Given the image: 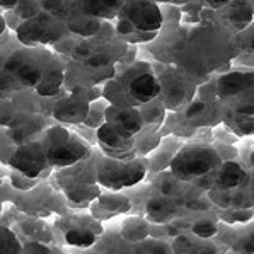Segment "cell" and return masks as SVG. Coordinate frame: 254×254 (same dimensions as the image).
I'll return each mask as SVG.
<instances>
[{
	"label": "cell",
	"mask_w": 254,
	"mask_h": 254,
	"mask_svg": "<svg viewBox=\"0 0 254 254\" xmlns=\"http://www.w3.org/2000/svg\"><path fill=\"white\" fill-rule=\"evenodd\" d=\"M220 164V159L213 150L205 147H193L181 152L173 162V171L178 178L190 179L203 176Z\"/></svg>",
	"instance_id": "1"
},
{
	"label": "cell",
	"mask_w": 254,
	"mask_h": 254,
	"mask_svg": "<svg viewBox=\"0 0 254 254\" xmlns=\"http://www.w3.org/2000/svg\"><path fill=\"white\" fill-rule=\"evenodd\" d=\"M121 19L130 21L136 31L143 33H155L164 24L162 12L157 3L148 0H138L125 7V15Z\"/></svg>",
	"instance_id": "2"
},
{
	"label": "cell",
	"mask_w": 254,
	"mask_h": 254,
	"mask_svg": "<svg viewBox=\"0 0 254 254\" xmlns=\"http://www.w3.org/2000/svg\"><path fill=\"white\" fill-rule=\"evenodd\" d=\"M85 154H87L85 147H82L77 140L70 138L67 131H55L52 145L48 148V155L53 164H57V166H68V164L77 162Z\"/></svg>",
	"instance_id": "3"
},
{
	"label": "cell",
	"mask_w": 254,
	"mask_h": 254,
	"mask_svg": "<svg viewBox=\"0 0 254 254\" xmlns=\"http://www.w3.org/2000/svg\"><path fill=\"white\" fill-rule=\"evenodd\" d=\"M253 89V70H232L218 79L217 92L220 97H239Z\"/></svg>",
	"instance_id": "4"
},
{
	"label": "cell",
	"mask_w": 254,
	"mask_h": 254,
	"mask_svg": "<svg viewBox=\"0 0 254 254\" xmlns=\"http://www.w3.org/2000/svg\"><path fill=\"white\" fill-rule=\"evenodd\" d=\"M40 17L31 19L26 24H22L19 27V40L26 45H33V43H45L50 40L58 38V34L53 33V27L50 26L52 19L46 14H38Z\"/></svg>",
	"instance_id": "5"
},
{
	"label": "cell",
	"mask_w": 254,
	"mask_h": 254,
	"mask_svg": "<svg viewBox=\"0 0 254 254\" xmlns=\"http://www.w3.org/2000/svg\"><path fill=\"white\" fill-rule=\"evenodd\" d=\"M128 92H130L131 99L136 101L138 104H147L159 96V92H161V84H159L157 77H155L154 73L142 72L130 80V84H128Z\"/></svg>",
	"instance_id": "6"
},
{
	"label": "cell",
	"mask_w": 254,
	"mask_h": 254,
	"mask_svg": "<svg viewBox=\"0 0 254 254\" xmlns=\"http://www.w3.org/2000/svg\"><path fill=\"white\" fill-rule=\"evenodd\" d=\"M12 166L17 167L19 171H22L26 176L34 178L40 174L41 167L45 166V159L38 145H29L26 148H21L12 159Z\"/></svg>",
	"instance_id": "7"
},
{
	"label": "cell",
	"mask_w": 254,
	"mask_h": 254,
	"mask_svg": "<svg viewBox=\"0 0 254 254\" xmlns=\"http://www.w3.org/2000/svg\"><path fill=\"white\" fill-rule=\"evenodd\" d=\"M89 106L80 96H68L62 99L55 108V116L67 123H79L87 116Z\"/></svg>",
	"instance_id": "8"
},
{
	"label": "cell",
	"mask_w": 254,
	"mask_h": 254,
	"mask_svg": "<svg viewBox=\"0 0 254 254\" xmlns=\"http://www.w3.org/2000/svg\"><path fill=\"white\" fill-rule=\"evenodd\" d=\"M113 116L109 115V123L116 127L125 135H135L142 128V116L135 109H109Z\"/></svg>",
	"instance_id": "9"
},
{
	"label": "cell",
	"mask_w": 254,
	"mask_h": 254,
	"mask_svg": "<svg viewBox=\"0 0 254 254\" xmlns=\"http://www.w3.org/2000/svg\"><path fill=\"white\" fill-rule=\"evenodd\" d=\"M227 19L237 29H246L253 21V3L251 0H232L224 7Z\"/></svg>",
	"instance_id": "10"
},
{
	"label": "cell",
	"mask_w": 254,
	"mask_h": 254,
	"mask_svg": "<svg viewBox=\"0 0 254 254\" xmlns=\"http://www.w3.org/2000/svg\"><path fill=\"white\" fill-rule=\"evenodd\" d=\"M143 178V169L142 167H123L120 169L118 173L111 169V167H106V169L101 173V181L108 186H115V188H120L123 185H133V183L140 181Z\"/></svg>",
	"instance_id": "11"
},
{
	"label": "cell",
	"mask_w": 254,
	"mask_h": 254,
	"mask_svg": "<svg viewBox=\"0 0 254 254\" xmlns=\"http://www.w3.org/2000/svg\"><path fill=\"white\" fill-rule=\"evenodd\" d=\"M161 92L159 94H164V99H166V104L169 108H174L178 104H181L186 97V84L183 82V79H179V75H171L166 77V82H161Z\"/></svg>",
	"instance_id": "12"
},
{
	"label": "cell",
	"mask_w": 254,
	"mask_h": 254,
	"mask_svg": "<svg viewBox=\"0 0 254 254\" xmlns=\"http://www.w3.org/2000/svg\"><path fill=\"white\" fill-rule=\"evenodd\" d=\"M246 173L242 167L236 162H227L222 166L220 174H218V183L224 188H237L244 181Z\"/></svg>",
	"instance_id": "13"
},
{
	"label": "cell",
	"mask_w": 254,
	"mask_h": 254,
	"mask_svg": "<svg viewBox=\"0 0 254 254\" xmlns=\"http://www.w3.org/2000/svg\"><path fill=\"white\" fill-rule=\"evenodd\" d=\"M97 136L99 140L104 143V145H109L113 148H118V147H125V142L130 135H125L123 131H120L116 127H113L111 123L103 125L97 131Z\"/></svg>",
	"instance_id": "14"
},
{
	"label": "cell",
	"mask_w": 254,
	"mask_h": 254,
	"mask_svg": "<svg viewBox=\"0 0 254 254\" xmlns=\"http://www.w3.org/2000/svg\"><path fill=\"white\" fill-rule=\"evenodd\" d=\"M62 80H64V75H62L60 70H52V72H48L43 77L40 84L36 85V89H38V92L45 97L55 96V94L58 92V89H60Z\"/></svg>",
	"instance_id": "15"
},
{
	"label": "cell",
	"mask_w": 254,
	"mask_h": 254,
	"mask_svg": "<svg viewBox=\"0 0 254 254\" xmlns=\"http://www.w3.org/2000/svg\"><path fill=\"white\" fill-rule=\"evenodd\" d=\"M94 241H96V236L89 230H82V229H75V230H68L67 232V242L73 246H80V248H87V246H92Z\"/></svg>",
	"instance_id": "16"
},
{
	"label": "cell",
	"mask_w": 254,
	"mask_h": 254,
	"mask_svg": "<svg viewBox=\"0 0 254 254\" xmlns=\"http://www.w3.org/2000/svg\"><path fill=\"white\" fill-rule=\"evenodd\" d=\"M19 242L10 230L0 227V253H19Z\"/></svg>",
	"instance_id": "17"
},
{
	"label": "cell",
	"mask_w": 254,
	"mask_h": 254,
	"mask_svg": "<svg viewBox=\"0 0 254 254\" xmlns=\"http://www.w3.org/2000/svg\"><path fill=\"white\" fill-rule=\"evenodd\" d=\"M147 210H148V215H150L154 220H164V218L169 215V206H167L166 203H162L161 200L150 201Z\"/></svg>",
	"instance_id": "18"
},
{
	"label": "cell",
	"mask_w": 254,
	"mask_h": 254,
	"mask_svg": "<svg viewBox=\"0 0 254 254\" xmlns=\"http://www.w3.org/2000/svg\"><path fill=\"white\" fill-rule=\"evenodd\" d=\"M208 109V104L205 103L203 99H194L190 106L186 108V118L188 120H193V118H198V116H203L205 111Z\"/></svg>",
	"instance_id": "19"
},
{
	"label": "cell",
	"mask_w": 254,
	"mask_h": 254,
	"mask_svg": "<svg viewBox=\"0 0 254 254\" xmlns=\"http://www.w3.org/2000/svg\"><path fill=\"white\" fill-rule=\"evenodd\" d=\"M193 232L201 239H208V237H213L217 234V227L213 224H208V222H200L193 227Z\"/></svg>",
	"instance_id": "20"
},
{
	"label": "cell",
	"mask_w": 254,
	"mask_h": 254,
	"mask_svg": "<svg viewBox=\"0 0 254 254\" xmlns=\"http://www.w3.org/2000/svg\"><path fill=\"white\" fill-rule=\"evenodd\" d=\"M208 2L210 7H213V9H222V7H225L229 2H232V0H206Z\"/></svg>",
	"instance_id": "21"
},
{
	"label": "cell",
	"mask_w": 254,
	"mask_h": 254,
	"mask_svg": "<svg viewBox=\"0 0 254 254\" xmlns=\"http://www.w3.org/2000/svg\"><path fill=\"white\" fill-rule=\"evenodd\" d=\"M19 3V0H0V7H3V9H12Z\"/></svg>",
	"instance_id": "22"
}]
</instances>
